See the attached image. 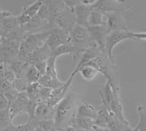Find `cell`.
I'll return each instance as SVG.
<instances>
[{
    "label": "cell",
    "mask_w": 146,
    "mask_h": 131,
    "mask_svg": "<svg viewBox=\"0 0 146 131\" xmlns=\"http://www.w3.org/2000/svg\"><path fill=\"white\" fill-rule=\"evenodd\" d=\"M77 105L76 95L75 93L69 92L55 106L54 124L56 130L61 131L70 125L72 119L75 116Z\"/></svg>",
    "instance_id": "1"
},
{
    "label": "cell",
    "mask_w": 146,
    "mask_h": 131,
    "mask_svg": "<svg viewBox=\"0 0 146 131\" xmlns=\"http://www.w3.org/2000/svg\"><path fill=\"white\" fill-rule=\"evenodd\" d=\"M86 65L92 67L96 69L99 73L102 74L106 78L107 82L110 85L113 91L121 92L119 79H118L115 64L112 63L110 61L106 53H103L95 57L94 59L91 60Z\"/></svg>",
    "instance_id": "2"
},
{
    "label": "cell",
    "mask_w": 146,
    "mask_h": 131,
    "mask_svg": "<svg viewBox=\"0 0 146 131\" xmlns=\"http://www.w3.org/2000/svg\"><path fill=\"white\" fill-rule=\"evenodd\" d=\"M70 37L72 44L75 48V54L73 56L75 60L80 53L82 54L94 45L88 29L78 24H75L70 31Z\"/></svg>",
    "instance_id": "3"
},
{
    "label": "cell",
    "mask_w": 146,
    "mask_h": 131,
    "mask_svg": "<svg viewBox=\"0 0 146 131\" xmlns=\"http://www.w3.org/2000/svg\"><path fill=\"white\" fill-rule=\"evenodd\" d=\"M126 40H134L131 31H116L107 34L105 38V51L112 63L115 64V57L113 54V50L118 45V43Z\"/></svg>",
    "instance_id": "4"
},
{
    "label": "cell",
    "mask_w": 146,
    "mask_h": 131,
    "mask_svg": "<svg viewBox=\"0 0 146 131\" xmlns=\"http://www.w3.org/2000/svg\"><path fill=\"white\" fill-rule=\"evenodd\" d=\"M93 10H99L104 14L112 12H126L133 10L126 1L120 0H95L91 6Z\"/></svg>",
    "instance_id": "5"
},
{
    "label": "cell",
    "mask_w": 146,
    "mask_h": 131,
    "mask_svg": "<svg viewBox=\"0 0 146 131\" xmlns=\"http://www.w3.org/2000/svg\"><path fill=\"white\" fill-rule=\"evenodd\" d=\"M105 15L107 18L105 21L107 33L116 31H129L128 29L124 12H112L105 13Z\"/></svg>",
    "instance_id": "6"
},
{
    "label": "cell",
    "mask_w": 146,
    "mask_h": 131,
    "mask_svg": "<svg viewBox=\"0 0 146 131\" xmlns=\"http://www.w3.org/2000/svg\"><path fill=\"white\" fill-rule=\"evenodd\" d=\"M71 43L70 33L60 28H54L50 30L46 44L51 52L59 45Z\"/></svg>",
    "instance_id": "7"
},
{
    "label": "cell",
    "mask_w": 146,
    "mask_h": 131,
    "mask_svg": "<svg viewBox=\"0 0 146 131\" xmlns=\"http://www.w3.org/2000/svg\"><path fill=\"white\" fill-rule=\"evenodd\" d=\"M21 42L10 40L3 37L0 45V61H5L14 59L18 56Z\"/></svg>",
    "instance_id": "8"
},
{
    "label": "cell",
    "mask_w": 146,
    "mask_h": 131,
    "mask_svg": "<svg viewBox=\"0 0 146 131\" xmlns=\"http://www.w3.org/2000/svg\"><path fill=\"white\" fill-rule=\"evenodd\" d=\"M76 24L75 15L74 11L65 6L63 11L56 17L55 20L56 28H60L70 33V31Z\"/></svg>",
    "instance_id": "9"
},
{
    "label": "cell",
    "mask_w": 146,
    "mask_h": 131,
    "mask_svg": "<svg viewBox=\"0 0 146 131\" xmlns=\"http://www.w3.org/2000/svg\"><path fill=\"white\" fill-rule=\"evenodd\" d=\"M50 33L49 31L37 32V33H26L22 43H23L32 51L40 48L46 43L48 35Z\"/></svg>",
    "instance_id": "10"
},
{
    "label": "cell",
    "mask_w": 146,
    "mask_h": 131,
    "mask_svg": "<svg viewBox=\"0 0 146 131\" xmlns=\"http://www.w3.org/2000/svg\"><path fill=\"white\" fill-rule=\"evenodd\" d=\"M76 73V72L73 70V72L70 75V78L67 79V81L66 82L64 83V84L62 86H60L58 88L52 90L51 93H50V98H49L48 100L47 101L50 106L55 107L64 98L65 95L67 94L69 90H70L72 82L73 79L75 78Z\"/></svg>",
    "instance_id": "11"
},
{
    "label": "cell",
    "mask_w": 146,
    "mask_h": 131,
    "mask_svg": "<svg viewBox=\"0 0 146 131\" xmlns=\"http://www.w3.org/2000/svg\"><path fill=\"white\" fill-rule=\"evenodd\" d=\"M94 44L100 48L102 53L105 51V38L107 35V29L105 25L99 27H89L87 28ZM107 54V53H106Z\"/></svg>",
    "instance_id": "12"
},
{
    "label": "cell",
    "mask_w": 146,
    "mask_h": 131,
    "mask_svg": "<svg viewBox=\"0 0 146 131\" xmlns=\"http://www.w3.org/2000/svg\"><path fill=\"white\" fill-rule=\"evenodd\" d=\"M43 4L42 0H36L29 5L24 6L20 15L17 16V21L20 26H23L28 23L33 17L37 14L40 7Z\"/></svg>",
    "instance_id": "13"
},
{
    "label": "cell",
    "mask_w": 146,
    "mask_h": 131,
    "mask_svg": "<svg viewBox=\"0 0 146 131\" xmlns=\"http://www.w3.org/2000/svg\"><path fill=\"white\" fill-rule=\"evenodd\" d=\"M108 110L109 111L110 113L113 114L114 116H116L120 121L122 122L124 124L130 125L129 122L126 120V118L124 116V114H123V104H122V101H121V92H114L113 98H112L110 102L109 106H108Z\"/></svg>",
    "instance_id": "14"
},
{
    "label": "cell",
    "mask_w": 146,
    "mask_h": 131,
    "mask_svg": "<svg viewBox=\"0 0 146 131\" xmlns=\"http://www.w3.org/2000/svg\"><path fill=\"white\" fill-rule=\"evenodd\" d=\"M29 98L25 92L19 93L15 101L8 108L12 120H13L18 115L26 113Z\"/></svg>",
    "instance_id": "15"
},
{
    "label": "cell",
    "mask_w": 146,
    "mask_h": 131,
    "mask_svg": "<svg viewBox=\"0 0 146 131\" xmlns=\"http://www.w3.org/2000/svg\"><path fill=\"white\" fill-rule=\"evenodd\" d=\"M22 27L26 33H37L51 29L50 23L42 19L37 14Z\"/></svg>",
    "instance_id": "16"
},
{
    "label": "cell",
    "mask_w": 146,
    "mask_h": 131,
    "mask_svg": "<svg viewBox=\"0 0 146 131\" xmlns=\"http://www.w3.org/2000/svg\"><path fill=\"white\" fill-rule=\"evenodd\" d=\"M91 10H92L91 6L86 5L83 3L82 0H80L78 5L74 10L76 24L84 28H88L89 27L88 23V17H89Z\"/></svg>",
    "instance_id": "17"
},
{
    "label": "cell",
    "mask_w": 146,
    "mask_h": 131,
    "mask_svg": "<svg viewBox=\"0 0 146 131\" xmlns=\"http://www.w3.org/2000/svg\"><path fill=\"white\" fill-rule=\"evenodd\" d=\"M54 116L55 107L50 106L48 102H40L35 111L34 120H54Z\"/></svg>",
    "instance_id": "18"
},
{
    "label": "cell",
    "mask_w": 146,
    "mask_h": 131,
    "mask_svg": "<svg viewBox=\"0 0 146 131\" xmlns=\"http://www.w3.org/2000/svg\"><path fill=\"white\" fill-rule=\"evenodd\" d=\"M101 54H103V53H102L100 48L96 46L95 44H94L92 46L90 47L88 50H86V51L82 53L80 61H79V62L77 65L76 68H75L74 71L78 73L80 68L86 66L91 60H92L95 57H98V56H100Z\"/></svg>",
    "instance_id": "19"
},
{
    "label": "cell",
    "mask_w": 146,
    "mask_h": 131,
    "mask_svg": "<svg viewBox=\"0 0 146 131\" xmlns=\"http://www.w3.org/2000/svg\"><path fill=\"white\" fill-rule=\"evenodd\" d=\"M97 114V110L95 109L93 106H91L88 102H81L77 105L75 116L80 118H87L95 120Z\"/></svg>",
    "instance_id": "20"
},
{
    "label": "cell",
    "mask_w": 146,
    "mask_h": 131,
    "mask_svg": "<svg viewBox=\"0 0 146 131\" xmlns=\"http://www.w3.org/2000/svg\"><path fill=\"white\" fill-rule=\"evenodd\" d=\"M5 64L10 70L13 72L15 78H24L27 68L29 66L28 64L20 61L17 57L9 61H5Z\"/></svg>",
    "instance_id": "21"
},
{
    "label": "cell",
    "mask_w": 146,
    "mask_h": 131,
    "mask_svg": "<svg viewBox=\"0 0 146 131\" xmlns=\"http://www.w3.org/2000/svg\"><path fill=\"white\" fill-rule=\"evenodd\" d=\"M18 26L19 24L17 21V16H15L13 14L0 18V29L2 37H5Z\"/></svg>",
    "instance_id": "22"
},
{
    "label": "cell",
    "mask_w": 146,
    "mask_h": 131,
    "mask_svg": "<svg viewBox=\"0 0 146 131\" xmlns=\"http://www.w3.org/2000/svg\"><path fill=\"white\" fill-rule=\"evenodd\" d=\"M50 56H51V51L45 43V45L36 49L32 53V56L30 57L29 63L30 65H35L40 61H47L49 59Z\"/></svg>",
    "instance_id": "23"
},
{
    "label": "cell",
    "mask_w": 146,
    "mask_h": 131,
    "mask_svg": "<svg viewBox=\"0 0 146 131\" xmlns=\"http://www.w3.org/2000/svg\"><path fill=\"white\" fill-rule=\"evenodd\" d=\"M70 126L75 128L78 130L88 131L92 130L93 127L94 126V120L87 118H80L75 116L70 122Z\"/></svg>",
    "instance_id": "24"
},
{
    "label": "cell",
    "mask_w": 146,
    "mask_h": 131,
    "mask_svg": "<svg viewBox=\"0 0 146 131\" xmlns=\"http://www.w3.org/2000/svg\"><path fill=\"white\" fill-rule=\"evenodd\" d=\"M107 128L110 131H131L132 130L130 125L121 122L116 116L111 113H110L109 121Z\"/></svg>",
    "instance_id": "25"
},
{
    "label": "cell",
    "mask_w": 146,
    "mask_h": 131,
    "mask_svg": "<svg viewBox=\"0 0 146 131\" xmlns=\"http://www.w3.org/2000/svg\"><path fill=\"white\" fill-rule=\"evenodd\" d=\"M110 112L106 107L101 104L99 109L97 110L96 117L94 120V125L100 128H107L108 123L109 121Z\"/></svg>",
    "instance_id": "26"
},
{
    "label": "cell",
    "mask_w": 146,
    "mask_h": 131,
    "mask_svg": "<svg viewBox=\"0 0 146 131\" xmlns=\"http://www.w3.org/2000/svg\"><path fill=\"white\" fill-rule=\"evenodd\" d=\"M64 82H61L59 79L56 80L52 78L51 77L48 76L46 74L40 76V79L38 81V84L42 87L50 89V90H55V89L58 88L62 86Z\"/></svg>",
    "instance_id": "27"
},
{
    "label": "cell",
    "mask_w": 146,
    "mask_h": 131,
    "mask_svg": "<svg viewBox=\"0 0 146 131\" xmlns=\"http://www.w3.org/2000/svg\"><path fill=\"white\" fill-rule=\"evenodd\" d=\"M104 16H105V14L99 11V10L92 9L89 17H88V26L89 27H99V26L105 25Z\"/></svg>",
    "instance_id": "28"
},
{
    "label": "cell",
    "mask_w": 146,
    "mask_h": 131,
    "mask_svg": "<svg viewBox=\"0 0 146 131\" xmlns=\"http://www.w3.org/2000/svg\"><path fill=\"white\" fill-rule=\"evenodd\" d=\"M64 54H72L74 56V54H75V48L73 47L72 43H65L63 45H59L51 52L52 57L56 59Z\"/></svg>",
    "instance_id": "29"
},
{
    "label": "cell",
    "mask_w": 146,
    "mask_h": 131,
    "mask_svg": "<svg viewBox=\"0 0 146 131\" xmlns=\"http://www.w3.org/2000/svg\"><path fill=\"white\" fill-rule=\"evenodd\" d=\"M13 124L9 108L0 109V131H6Z\"/></svg>",
    "instance_id": "30"
},
{
    "label": "cell",
    "mask_w": 146,
    "mask_h": 131,
    "mask_svg": "<svg viewBox=\"0 0 146 131\" xmlns=\"http://www.w3.org/2000/svg\"><path fill=\"white\" fill-rule=\"evenodd\" d=\"M40 76H41V75L40 74L38 70H36V68L33 65H31L27 68L24 78H25L26 82L29 85L32 84L37 83Z\"/></svg>",
    "instance_id": "31"
},
{
    "label": "cell",
    "mask_w": 146,
    "mask_h": 131,
    "mask_svg": "<svg viewBox=\"0 0 146 131\" xmlns=\"http://www.w3.org/2000/svg\"><path fill=\"white\" fill-rule=\"evenodd\" d=\"M78 73H80L82 78L85 81H92L99 74V72L96 69L91 66H88V65H86L80 68Z\"/></svg>",
    "instance_id": "32"
},
{
    "label": "cell",
    "mask_w": 146,
    "mask_h": 131,
    "mask_svg": "<svg viewBox=\"0 0 146 131\" xmlns=\"http://www.w3.org/2000/svg\"><path fill=\"white\" fill-rule=\"evenodd\" d=\"M56 58L50 56L49 59L47 61L46 70H45V74L48 76L51 77L52 78L56 80H58V76H57L56 70Z\"/></svg>",
    "instance_id": "33"
},
{
    "label": "cell",
    "mask_w": 146,
    "mask_h": 131,
    "mask_svg": "<svg viewBox=\"0 0 146 131\" xmlns=\"http://www.w3.org/2000/svg\"><path fill=\"white\" fill-rule=\"evenodd\" d=\"M36 125H35V120L29 121L23 124L14 125L13 124L6 131H35Z\"/></svg>",
    "instance_id": "34"
},
{
    "label": "cell",
    "mask_w": 146,
    "mask_h": 131,
    "mask_svg": "<svg viewBox=\"0 0 146 131\" xmlns=\"http://www.w3.org/2000/svg\"><path fill=\"white\" fill-rule=\"evenodd\" d=\"M26 32L23 30L22 26H18L16 29L12 31L10 33H9L5 38L8 39L10 40H15V41H18L21 43L23 41L24 37H25Z\"/></svg>",
    "instance_id": "35"
},
{
    "label": "cell",
    "mask_w": 146,
    "mask_h": 131,
    "mask_svg": "<svg viewBox=\"0 0 146 131\" xmlns=\"http://www.w3.org/2000/svg\"><path fill=\"white\" fill-rule=\"evenodd\" d=\"M137 111L139 115V120L135 128L138 131H146V106H139Z\"/></svg>",
    "instance_id": "36"
},
{
    "label": "cell",
    "mask_w": 146,
    "mask_h": 131,
    "mask_svg": "<svg viewBox=\"0 0 146 131\" xmlns=\"http://www.w3.org/2000/svg\"><path fill=\"white\" fill-rule=\"evenodd\" d=\"M36 129L41 131H54L56 130L55 128L54 120H42L35 121Z\"/></svg>",
    "instance_id": "37"
},
{
    "label": "cell",
    "mask_w": 146,
    "mask_h": 131,
    "mask_svg": "<svg viewBox=\"0 0 146 131\" xmlns=\"http://www.w3.org/2000/svg\"><path fill=\"white\" fill-rule=\"evenodd\" d=\"M40 85L37 83L32 84H29L27 86V88L25 92L28 97L29 100H37L38 99V94L39 91L40 89ZM40 101V100H39Z\"/></svg>",
    "instance_id": "38"
},
{
    "label": "cell",
    "mask_w": 146,
    "mask_h": 131,
    "mask_svg": "<svg viewBox=\"0 0 146 131\" xmlns=\"http://www.w3.org/2000/svg\"><path fill=\"white\" fill-rule=\"evenodd\" d=\"M13 85L14 89L20 93L26 91L28 84L26 82L25 78H15Z\"/></svg>",
    "instance_id": "39"
},
{
    "label": "cell",
    "mask_w": 146,
    "mask_h": 131,
    "mask_svg": "<svg viewBox=\"0 0 146 131\" xmlns=\"http://www.w3.org/2000/svg\"><path fill=\"white\" fill-rule=\"evenodd\" d=\"M52 90L45 87L40 86V91L38 94V99L40 102H47L50 98V93H51Z\"/></svg>",
    "instance_id": "40"
},
{
    "label": "cell",
    "mask_w": 146,
    "mask_h": 131,
    "mask_svg": "<svg viewBox=\"0 0 146 131\" xmlns=\"http://www.w3.org/2000/svg\"><path fill=\"white\" fill-rule=\"evenodd\" d=\"M3 94L6 97V98H7V101H8L9 103V106H10V105L15 101V99H16L17 97H18V94H19V92H18L16 90L13 88L11 89V90H8V91L4 92Z\"/></svg>",
    "instance_id": "41"
},
{
    "label": "cell",
    "mask_w": 146,
    "mask_h": 131,
    "mask_svg": "<svg viewBox=\"0 0 146 131\" xmlns=\"http://www.w3.org/2000/svg\"><path fill=\"white\" fill-rule=\"evenodd\" d=\"M33 65L36 68V70H38L40 74L41 75V76L45 74L47 61H40V62H37V63Z\"/></svg>",
    "instance_id": "42"
},
{
    "label": "cell",
    "mask_w": 146,
    "mask_h": 131,
    "mask_svg": "<svg viewBox=\"0 0 146 131\" xmlns=\"http://www.w3.org/2000/svg\"><path fill=\"white\" fill-rule=\"evenodd\" d=\"M5 79L7 80V82H10V83H13V82L15 79V76L13 73V72L10 70L6 65V70H5Z\"/></svg>",
    "instance_id": "43"
},
{
    "label": "cell",
    "mask_w": 146,
    "mask_h": 131,
    "mask_svg": "<svg viewBox=\"0 0 146 131\" xmlns=\"http://www.w3.org/2000/svg\"><path fill=\"white\" fill-rule=\"evenodd\" d=\"M9 108V103L6 97L0 92V109H5Z\"/></svg>",
    "instance_id": "44"
},
{
    "label": "cell",
    "mask_w": 146,
    "mask_h": 131,
    "mask_svg": "<svg viewBox=\"0 0 146 131\" xmlns=\"http://www.w3.org/2000/svg\"><path fill=\"white\" fill-rule=\"evenodd\" d=\"M131 35L134 40H146V32H131Z\"/></svg>",
    "instance_id": "45"
},
{
    "label": "cell",
    "mask_w": 146,
    "mask_h": 131,
    "mask_svg": "<svg viewBox=\"0 0 146 131\" xmlns=\"http://www.w3.org/2000/svg\"><path fill=\"white\" fill-rule=\"evenodd\" d=\"M12 14L13 13L9 11H6V10L3 11V10H0V18H4V17H6V16H8V15H12Z\"/></svg>",
    "instance_id": "46"
},
{
    "label": "cell",
    "mask_w": 146,
    "mask_h": 131,
    "mask_svg": "<svg viewBox=\"0 0 146 131\" xmlns=\"http://www.w3.org/2000/svg\"><path fill=\"white\" fill-rule=\"evenodd\" d=\"M61 131H78V130L75 129V128H73V127L70 126V125H69V126L66 127V128H64V129H62Z\"/></svg>",
    "instance_id": "47"
},
{
    "label": "cell",
    "mask_w": 146,
    "mask_h": 131,
    "mask_svg": "<svg viewBox=\"0 0 146 131\" xmlns=\"http://www.w3.org/2000/svg\"><path fill=\"white\" fill-rule=\"evenodd\" d=\"M2 40H3V37H0V45L2 44Z\"/></svg>",
    "instance_id": "48"
},
{
    "label": "cell",
    "mask_w": 146,
    "mask_h": 131,
    "mask_svg": "<svg viewBox=\"0 0 146 131\" xmlns=\"http://www.w3.org/2000/svg\"><path fill=\"white\" fill-rule=\"evenodd\" d=\"M131 131H137V130L136 129V128H134V129H132V130H131Z\"/></svg>",
    "instance_id": "49"
},
{
    "label": "cell",
    "mask_w": 146,
    "mask_h": 131,
    "mask_svg": "<svg viewBox=\"0 0 146 131\" xmlns=\"http://www.w3.org/2000/svg\"><path fill=\"white\" fill-rule=\"evenodd\" d=\"M35 131H41V130H35ZM54 131H58V130H54Z\"/></svg>",
    "instance_id": "50"
}]
</instances>
